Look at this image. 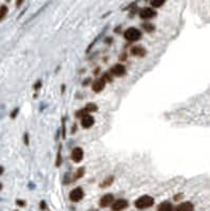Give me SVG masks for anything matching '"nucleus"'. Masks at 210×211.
Listing matches in <instances>:
<instances>
[{
    "mask_svg": "<svg viewBox=\"0 0 210 211\" xmlns=\"http://www.w3.org/2000/svg\"><path fill=\"white\" fill-rule=\"evenodd\" d=\"M143 27L146 30L147 32H153L154 30H155V27H154L153 24H150V23H144Z\"/></svg>",
    "mask_w": 210,
    "mask_h": 211,
    "instance_id": "17",
    "label": "nucleus"
},
{
    "mask_svg": "<svg viewBox=\"0 0 210 211\" xmlns=\"http://www.w3.org/2000/svg\"><path fill=\"white\" fill-rule=\"evenodd\" d=\"M128 207V202L126 200H117L112 204L113 211H121Z\"/></svg>",
    "mask_w": 210,
    "mask_h": 211,
    "instance_id": "5",
    "label": "nucleus"
},
{
    "mask_svg": "<svg viewBox=\"0 0 210 211\" xmlns=\"http://www.w3.org/2000/svg\"><path fill=\"white\" fill-rule=\"evenodd\" d=\"M126 72V69L123 65H114L111 68V73L115 76H123Z\"/></svg>",
    "mask_w": 210,
    "mask_h": 211,
    "instance_id": "9",
    "label": "nucleus"
},
{
    "mask_svg": "<svg viewBox=\"0 0 210 211\" xmlns=\"http://www.w3.org/2000/svg\"><path fill=\"white\" fill-rule=\"evenodd\" d=\"M17 204H18L19 206H24L25 203L23 201H17Z\"/></svg>",
    "mask_w": 210,
    "mask_h": 211,
    "instance_id": "27",
    "label": "nucleus"
},
{
    "mask_svg": "<svg viewBox=\"0 0 210 211\" xmlns=\"http://www.w3.org/2000/svg\"><path fill=\"white\" fill-rule=\"evenodd\" d=\"M140 16H141V18H143V19H150L156 16V12L151 8H143V10H141Z\"/></svg>",
    "mask_w": 210,
    "mask_h": 211,
    "instance_id": "4",
    "label": "nucleus"
},
{
    "mask_svg": "<svg viewBox=\"0 0 210 211\" xmlns=\"http://www.w3.org/2000/svg\"><path fill=\"white\" fill-rule=\"evenodd\" d=\"M71 156H72V159L75 161V163H79V161H80L81 159H82V157H83V151H82V149L79 148V147L73 149Z\"/></svg>",
    "mask_w": 210,
    "mask_h": 211,
    "instance_id": "8",
    "label": "nucleus"
},
{
    "mask_svg": "<svg viewBox=\"0 0 210 211\" xmlns=\"http://www.w3.org/2000/svg\"><path fill=\"white\" fill-rule=\"evenodd\" d=\"M83 173H85V169H83V168H79V169L77 170V173H76L75 178H80L81 176L83 175Z\"/></svg>",
    "mask_w": 210,
    "mask_h": 211,
    "instance_id": "21",
    "label": "nucleus"
},
{
    "mask_svg": "<svg viewBox=\"0 0 210 211\" xmlns=\"http://www.w3.org/2000/svg\"><path fill=\"white\" fill-rule=\"evenodd\" d=\"M131 54L135 55V56H143L145 54V50L143 48H140V46H135L131 50Z\"/></svg>",
    "mask_w": 210,
    "mask_h": 211,
    "instance_id": "13",
    "label": "nucleus"
},
{
    "mask_svg": "<svg viewBox=\"0 0 210 211\" xmlns=\"http://www.w3.org/2000/svg\"><path fill=\"white\" fill-rule=\"evenodd\" d=\"M192 210H193V205L190 202L182 203L176 207V211H192Z\"/></svg>",
    "mask_w": 210,
    "mask_h": 211,
    "instance_id": "11",
    "label": "nucleus"
},
{
    "mask_svg": "<svg viewBox=\"0 0 210 211\" xmlns=\"http://www.w3.org/2000/svg\"><path fill=\"white\" fill-rule=\"evenodd\" d=\"M61 164V146L59 147V150H58V153H57V161H56V166H60Z\"/></svg>",
    "mask_w": 210,
    "mask_h": 211,
    "instance_id": "18",
    "label": "nucleus"
},
{
    "mask_svg": "<svg viewBox=\"0 0 210 211\" xmlns=\"http://www.w3.org/2000/svg\"><path fill=\"white\" fill-rule=\"evenodd\" d=\"M87 112H88V111L86 110V109H81L80 111H78V112L76 113V116H77V117H80V118H82L83 116H86V115H88V114H87Z\"/></svg>",
    "mask_w": 210,
    "mask_h": 211,
    "instance_id": "19",
    "label": "nucleus"
},
{
    "mask_svg": "<svg viewBox=\"0 0 210 211\" xmlns=\"http://www.w3.org/2000/svg\"><path fill=\"white\" fill-rule=\"evenodd\" d=\"M113 180H114V177H113V176H110V177H107L106 180H105L104 182L102 183L100 187H102V188H106V187L110 186V185L113 183Z\"/></svg>",
    "mask_w": 210,
    "mask_h": 211,
    "instance_id": "14",
    "label": "nucleus"
},
{
    "mask_svg": "<svg viewBox=\"0 0 210 211\" xmlns=\"http://www.w3.org/2000/svg\"><path fill=\"white\" fill-rule=\"evenodd\" d=\"M157 211H173V206L169 202H164L157 207Z\"/></svg>",
    "mask_w": 210,
    "mask_h": 211,
    "instance_id": "12",
    "label": "nucleus"
},
{
    "mask_svg": "<svg viewBox=\"0 0 210 211\" xmlns=\"http://www.w3.org/2000/svg\"><path fill=\"white\" fill-rule=\"evenodd\" d=\"M86 110L88 111V112H95V111H97V106L95 105V104H88L87 106H86Z\"/></svg>",
    "mask_w": 210,
    "mask_h": 211,
    "instance_id": "15",
    "label": "nucleus"
},
{
    "mask_svg": "<svg viewBox=\"0 0 210 211\" xmlns=\"http://www.w3.org/2000/svg\"><path fill=\"white\" fill-rule=\"evenodd\" d=\"M69 197H70V200L72 202H79L83 197V191H82V189L79 188V187L73 189V190L70 192Z\"/></svg>",
    "mask_w": 210,
    "mask_h": 211,
    "instance_id": "3",
    "label": "nucleus"
},
{
    "mask_svg": "<svg viewBox=\"0 0 210 211\" xmlns=\"http://www.w3.org/2000/svg\"><path fill=\"white\" fill-rule=\"evenodd\" d=\"M94 125V118L91 116V115H86L81 118V126L86 129L92 127Z\"/></svg>",
    "mask_w": 210,
    "mask_h": 211,
    "instance_id": "10",
    "label": "nucleus"
},
{
    "mask_svg": "<svg viewBox=\"0 0 210 211\" xmlns=\"http://www.w3.org/2000/svg\"><path fill=\"white\" fill-rule=\"evenodd\" d=\"M40 87H41V82H36L35 86H34V88H35L36 90H37V89H39Z\"/></svg>",
    "mask_w": 210,
    "mask_h": 211,
    "instance_id": "26",
    "label": "nucleus"
},
{
    "mask_svg": "<svg viewBox=\"0 0 210 211\" xmlns=\"http://www.w3.org/2000/svg\"><path fill=\"white\" fill-rule=\"evenodd\" d=\"M154 204V199L149 195H143V197H138L135 201L134 205L137 209H146V208L151 207Z\"/></svg>",
    "mask_w": 210,
    "mask_h": 211,
    "instance_id": "1",
    "label": "nucleus"
},
{
    "mask_svg": "<svg viewBox=\"0 0 210 211\" xmlns=\"http://www.w3.org/2000/svg\"><path fill=\"white\" fill-rule=\"evenodd\" d=\"M125 38L129 41H136V40L141 39V31H138L135 27H129L128 30H126L125 34H124Z\"/></svg>",
    "mask_w": 210,
    "mask_h": 211,
    "instance_id": "2",
    "label": "nucleus"
},
{
    "mask_svg": "<svg viewBox=\"0 0 210 211\" xmlns=\"http://www.w3.org/2000/svg\"><path fill=\"white\" fill-rule=\"evenodd\" d=\"M105 86H106V80L104 78H98L92 84V89L94 92H100L104 90Z\"/></svg>",
    "mask_w": 210,
    "mask_h": 211,
    "instance_id": "6",
    "label": "nucleus"
},
{
    "mask_svg": "<svg viewBox=\"0 0 210 211\" xmlns=\"http://www.w3.org/2000/svg\"><path fill=\"white\" fill-rule=\"evenodd\" d=\"M150 3L153 8H160L165 3V1L164 0H152V1H150Z\"/></svg>",
    "mask_w": 210,
    "mask_h": 211,
    "instance_id": "16",
    "label": "nucleus"
},
{
    "mask_svg": "<svg viewBox=\"0 0 210 211\" xmlns=\"http://www.w3.org/2000/svg\"><path fill=\"white\" fill-rule=\"evenodd\" d=\"M63 137H66V126H65V118H63Z\"/></svg>",
    "mask_w": 210,
    "mask_h": 211,
    "instance_id": "22",
    "label": "nucleus"
},
{
    "mask_svg": "<svg viewBox=\"0 0 210 211\" xmlns=\"http://www.w3.org/2000/svg\"><path fill=\"white\" fill-rule=\"evenodd\" d=\"M24 142L25 145H29V135H27V133L24 134Z\"/></svg>",
    "mask_w": 210,
    "mask_h": 211,
    "instance_id": "25",
    "label": "nucleus"
},
{
    "mask_svg": "<svg viewBox=\"0 0 210 211\" xmlns=\"http://www.w3.org/2000/svg\"><path fill=\"white\" fill-rule=\"evenodd\" d=\"M40 208H41V210H46V209H47L46 202H44V201H42L41 203H40Z\"/></svg>",
    "mask_w": 210,
    "mask_h": 211,
    "instance_id": "23",
    "label": "nucleus"
},
{
    "mask_svg": "<svg viewBox=\"0 0 210 211\" xmlns=\"http://www.w3.org/2000/svg\"><path fill=\"white\" fill-rule=\"evenodd\" d=\"M6 13H8V8H6L5 5H2V6H1V15H0L1 19H3L4 17H5Z\"/></svg>",
    "mask_w": 210,
    "mask_h": 211,
    "instance_id": "20",
    "label": "nucleus"
},
{
    "mask_svg": "<svg viewBox=\"0 0 210 211\" xmlns=\"http://www.w3.org/2000/svg\"><path fill=\"white\" fill-rule=\"evenodd\" d=\"M114 202V197H113V194H106V195H104V197L100 199V201H99V205H100V207H102V208H105V207H108L109 205H111V204Z\"/></svg>",
    "mask_w": 210,
    "mask_h": 211,
    "instance_id": "7",
    "label": "nucleus"
},
{
    "mask_svg": "<svg viewBox=\"0 0 210 211\" xmlns=\"http://www.w3.org/2000/svg\"><path fill=\"white\" fill-rule=\"evenodd\" d=\"M17 113H18V108H16V109H15L14 111H13V112H12V114H11V117H12V118H14V117H15V115H17Z\"/></svg>",
    "mask_w": 210,
    "mask_h": 211,
    "instance_id": "24",
    "label": "nucleus"
}]
</instances>
